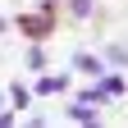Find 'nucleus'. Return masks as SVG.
I'll return each instance as SVG.
<instances>
[{"label":"nucleus","instance_id":"nucleus-3","mask_svg":"<svg viewBox=\"0 0 128 128\" xmlns=\"http://www.w3.org/2000/svg\"><path fill=\"white\" fill-rule=\"evenodd\" d=\"M73 64H78V69H82V73H101V64H96V60H92V55H78V60H73Z\"/></svg>","mask_w":128,"mask_h":128},{"label":"nucleus","instance_id":"nucleus-2","mask_svg":"<svg viewBox=\"0 0 128 128\" xmlns=\"http://www.w3.org/2000/svg\"><path fill=\"white\" fill-rule=\"evenodd\" d=\"M69 14L73 18H92V0H69Z\"/></svg>","mask_w":128,"mask_h":128},{"label":"nucleus","instance_id":"nucleus-1","mask_svg":"<svg viewBox=\"0 0 128 128\" xmlns=\"http://www.w3.org/2000/svg\"><path fill=\"white\" fill-rule=\"evenodd\" d=\"M50 28H55V14H37V18L28 14V18H23V32H28V37H46Z\"/></svg>","mask_w":128,"mask_h":128},{"label":"nucleus","instance_id":"nucleus-4","mask_svg":"<svg viewBox=\"0 0 128 128\" xmlns=\"http://www.w3.org/2000/svg\"><path fill=\"white\" fill-rule=\"evenodd\" d=\"M50 5H55V0H50Z\"/></svg>","mask_w":128,"mask_h":128}]
</instances>
